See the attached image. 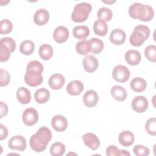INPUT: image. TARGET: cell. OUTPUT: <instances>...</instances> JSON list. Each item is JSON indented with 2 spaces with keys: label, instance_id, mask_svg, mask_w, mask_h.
Wrapping results in <instances>:
<instances>
[{
  "label": "cell",
  "instance_id": "6da1fadb",
  "mask_svg": "<svg viewBox=\"0 0 156 156\" xmlns=\"http://www.w3.org/2000/svg\"><path fill=\"white\" fill-rule=\"evenodd\" d=\"M43 66L37 60L30 62L26 66V73L24 76V81L30 87H35L43 82L42 73Z\"/></svg>",
  "mask_w": 156,
  "mask_h": 156
},
{
  "label": "cell",
  "instance_id": "7a4b0ae2",
  "mask_svg": "<svg viewBox=\"0 0 156 156\" xmlns=\"http://www.w3.org/2000/svg\"><path fill=\"white\" fill-rule=\"evenodd\" d=\"M51 138L52 132L51 130L47 127H41L30 136V146L33 151L37 152H43L46 149Z\"/></svg>",
  "mask_w": 156,
  "mask_h": 156
},
{
  "label": "cell",
  "instance_id": "3957f363",
  "mask_svg": "<svg viewBox=\"0 0 156 156\" xmlns=\"http://www.w3.org/2000/svg\"><path fill=\"white\" fill-rule=\"evenodd\" d=\"M129 14L132 18L147 22L151 21L154 18V11L153 8L148 5L135 2L130 5Z\"/></svg>",
  "mask_w": 156,
  "mask_h": 156
},
{
  "label": "cell",
  "instance_id": "277c9868",
  "mask_svg": "<svg viewBox=\"0 0 156 156\" xmlns=\"http://www.w3.org/2000/svg\"><path fill=\"white\" fill-rule=\"evenodd\" d=\"M150 29L148 26L138 25L133 29V31L129 38L130 44L133 46H140L149 38Z\"/></svg>",
  "mask_w": 156,
  "mask_h": 156
},
{
  "label": "cell",
  "instance_id": "5b68a950",
  "mask_svg": "<svg viewBox=\"0 0 156 156\" xmlns=\"http://www.w3.org/2000/svg\"><path fill=\"white\" fill-rule=\"evenodd\" d=\"M92 10L91 5L88 2L76 4L71 14V19L76 23H82L87 20L89 13Z\"/></svg>",
  "mask_w": 156,
  "mask_h": 156
},
{
  "label": "cell",
  "instance_id": "8992f818",
  "mask_svg": "<svg viewBox=\"0 0 156 156\" xmlns=\"http://www.w3.org/2000/svg\"><path fill=\"white\" fill-rule=\"evenodd\" d=\"M113 78L118 82L124 83L128 80L130 77V71L122 65L116 66L112 71Z\"/></svg>",
  "mask_w": 156,
  "mask_h": 156
},
{
  "label": "cell",
  "instance_id": "52a82bcc",
  "mask_svg": "<svg viewBox=\"0 0 156 156\" xmlns=\"http://www.w3.org/2000/svg\"><path fill=\"white\" fill-rule=\"evenodd\" d=\"M22 117L23 121L26 126H32L37 122L38 114L35 108L29 107L24 111Z\"/></svg>",
  "mask_w": 156,
  "mask_h": 156
},
{
  "label": "cell",
  "instance_id": "ba28073f",
  "mask_svg": "<svg viewBox=\"0 0 156 156\" xmlns=\"http://www.w3.org/2000/svg\"><path fill=\"white\" fill-rule=\"evenodd\" d=\"M132 109L136 113H143L148 108V100L143 96L135 97L131 103Z\"/></svg>",
  "mask_w": 156,
  "mask_h": 156
},
{
  "label": "cell",
  "instance_id": "9c48e42d",
  "mask_svg": "<svg viewBox=\"0 0 156 156\" xmlns=\"http://www.w3.org/2000/svg\"><path fill=\"white\" fill-rule=\"evenodd\" d=\"M8 146L11 149L23 152L26 148V140L21 135H15L9 140Z\"/></svg>",
  "mask_w": 156,
  "mask_h": 156
},
{
  "label": "cell",
  "instance_id": "30bf717a",
  "mask_svg": "<svg viewBox=\"0 0 156 156\" xmlns=\"http://www.w3.org/2000/svg\"><path fill=\"white\" fill-rule=\"evenodd\" d=\"M51 126L57 132H63L68 127L67 119L64 116L57 115L52 118Z\"/></svg>",
  "mask_w": 156,
  "mask_h": 156
},
{
  "label": "cell",
  "instance_id": "8fae6325",
  "mask_svg": "<svg viewBox=\"0 0 156 156\" xmlns=\"http://www.w3.org/2000/svg\"><path fill=\"white\" fill-rule=\"evenodd\" d=\"M82 64L85 71L87 73H93L97 69L99 66V62L94 56L88 55L83 58Z\"/></svg>",
  "mask_w": 156,
  "mask_h": 156
},
{
  "label": "cell",
  "instance_id": "7c38bea8",
  "mask_svg": "<svg viewBox=\"0 0 156 156\" xmlns=\"http://www.w3.org/2000/svg\"><path fill=\"white\" fill-rule=\"evenodd\" d=\"M84 144L92 150H96L100 145L99 138L93 133H87L82 136Z\"/></svg>",
  "mask_w": 156,
  "mask_h": 156
},
{
  "label": "cell",
  "instance_id": "4fadbf2b",
  "mask_svg": "<svg viewBox=\"0 0 156 156\" xmlns=\"http://www.w3.org/2000/svg\"><path fill=\"white\" fill-rule=\"evenodd\" d=\"M83 103L88 108H91L96 105L99 101L98 93L92 90L87 91L83 96Z\"/></svg>",
  "mask_w": 156,
  "mask_h": 156
},
{
  "label": "cell",
  "instance_id": "5bb4252c",
  "mask_svg": "<svg viewBox=\"0 0 156 156\" xmlns=\"http://www.w3.org/2000/svg\"><path fill=\"white\" fill-rule=\"evenodd\" d=\"M69 37V32L68 29L63 26H60L55 28L53 34V38L54 40L58 43H62L65 42Z\"/></svg>",
  "mask_w": 156,
  "mask_h": 156
},
{
  "label": "cell",
  "instance_id": "9a60e30c",
  "mask_svg": "<svg viewBox=\"0 0 156 156\" xmlns=\"http://www.w3.org/2000/svg\"><path fill=\"white\" fill-rule=\"evenodd\" d=\"M126 33L121 29L113 30L110 35V41L115 45H121L125 42Z\"/></svg>",
  "mask_w": 156,
  "mask_h": 156
},
{
  "label": "cell",
  "instance_id": "2e32d148",
  "mask_svg": "<svg viewBox=\"0 0 156 156\" xmlns=\"http://www.w3.org/2000/svg\"><path fill=\"white\" fill-rule=\"evenodd\" d=\"M49 19V13L45 9H40L36 11L34 15V21L38 26L46 24Z\"/></svg>",
  "mask_w": 156,
  "mask_h": 156
},
{
  "label": "cell",
  "instance_id": "e0dca14e",
  "mask_svg": "<svg viewBox=\"0 0 156 156\" xmlns=\"http://www.w3.org/2000/svg\"><path fill=\"white\" fill-rule=\"evenodd\" d=\"M65 82V77L62 74L55 73L50 76L48 80V84L52 89L57 90L62 88Z\"/></svg>",
  "mask_w": 156,
  "mask_h": 156
},
{
  "label": "cell",
  "instance_id": "ac0fdd59",
  "mask_svg": "<svg viewBox=\"0 0 156 156\" xmlns=\"http://www.w3.org/2000/svg\"><path fill=\"white\" fill-rule=\"evenodd\" d=\"M141 56L139 51L134 49L127 51L125 54L126 62L130 65L135 66L140 63Z\"/></svg>",
  "mask_w": 156,
  "mask_h": 156
},
{
  "label": "cell",
  "instance_id": "d6986e66",
  "mask_svg": "<svg viewBox=\"0 0 156 156\" xmlns=\"http://www.w3.org/2000/svg\"><path fill=\"white\" fill-rule=\"evenodd\" d=\"M83 90V84L78 80H74L68 83L66 86V91L69 94L77 96L80 94Z\"/></svg>",
  "mask_w": 156,
  "mask_h": 156
},
{
  "label": "cell",
  "instance_id": "ffe728a7",
  "mask_svg": "<svg viewBox=\"0 0 156 156\" xmlns=\"http://www.w3.org/2000/svg\"><path fill=\"white\" fill-rule=\"evenodd\" d=\"M135 140V136L129 130H124L121 132L118 136V141L120 144L124 147L131 146Z\"/></svg>",
  "mask_w": 156,
  "mask_h": 156
},
{
  "label": "cell",
  "instance_id": "44dd1931",
  "mask_svg": "<svg viewBox=\"0 0 156 156\" xmlns=\"http://www.w3.org/2000/svg\"><path fill=\"white\" fill-rule=\"evenodd\" d=\"M110 93L113 98L119 102L126 100L127 94L124 88L120 85H114L110 90Z\"/></svg>",
  "mask_w": 156,
  "mask_h": 156
},
{
  "label": "cell",
  "instance_id": "7402d4cb",
  "mask_svg": "<svg viewBox=\"0 0 156 156\" xmlns=\"http://www.w3.org/2000/svg\"><path fill=\"white\" fill-rule=\"evenodd\" d=\"M16 98L22 104H27L31 100L30 92L25 87H20L16 91Z\"/></svg>",
  "mask_w": 156,
  "mask_h": 156
},
{
  "label": "cell",
  "instance_id": "603a6c76",
  "mask_svg": "<svg viewBox=\"0 0 156 156\" xmlns=\"http://www.w3.org/2000/svg\"><path fill=\"white\" fill-rule=\"evenodd\" d=\"M130 87L133 91L140 93L145 90L147 87V83L143 78L135 77L130 82Z\"/></svg>",
  "mask_w": 156,
  "mask_h": 156
},
{
  "label": "cell",
  "instance_id": "cb8c5ba5",
  "mask_svg": "<svg viewBox=\"0 0 156 156\" xmlns=\"http://www.w3.org/2000/svg\"><path fill=\"white\" fill-rule=\"evenodd\" d=\"M73 36L79 40H85L89 36L90 29L86 26H77L74 27L73 30Z\"/></svg>",
  "mask_w": 156,
  "mask_h": 156
},
{
  "label": "cell",
  "instance_id": "d4e9b609",
  "mask_svg": "<svg viewBox=\"0 0 156 156\" xmlns=\"http://www.w3.org/2000/svg\"><path fill=\"white\" fill-rule=\"evenodd\" d=\"M34 98L37 103L44 104L49 99L50 93L48 89L41 88L36 90L34 94Z\"/></svg>",
  "mask_w": 156,
  "mask_h": 156
},
{
  "label": "cell",
  "instance_id": "484cf974",
  "mask_svg": "<svg viewBox=\"0 0 156 156\" xmlns=\"http://www.w3.org/2000/svg\"><path fill=\"white\" fill-rule=\"evenodd\" d=\"M94 32L99 36H105L108 32V26L105 21L98 20L94 21L93 24Z\"/></svg>",
  "mask_w": 156,
  "mask_h": 156
},
{
  "label": "cell",
  "instance_id": "4316f807",
  "mask_svg": "<svg viewBox=\"0 0 156 156\" xmlns=\"http://www.w3.org/2000/svg\"><path fill=\"white\" fill-rule=\"evenodd\" d=\"M38 54L43 60H50L53 55V48L48 44H43L40 46L38 50Z\"/></svg>",
  "mask_w": 156,
  "mask_h": 156
},
{
  "label": "cell",
  "instance_id": "83f0119b",
  "mask_svg": "<svg viewBox=\"0 0 156 156\" xmlns=\"http://www.w3.org/2000/svg\"><path fill=\"white\" fill-rule=\"evenodd\" d=\"M76 49L79 54L85 55L91 52V46L89 41L83 40L77 43L76 45Z\"/></svg>",
  "mask_w": 156,
  "mask_h": 156
},
{
  "label": "cell",
  "instance_id": "f1b7e54d",
  "mask_svg": "<svg viewBox=\"0 0 156 156\" xmlns=\"http://www.w3.org/2000/svg\"><path fill=\"white\" fill-rule=\"evenodd\" d=\"M35 49V44L32 41L24 40L20 46V51L21 53L25 55H29L33 53Z\"/></svg>",
  "mask_w": 156,
  "mask_h": 156
},
{
  "label": "cell",
  "instance_id": "f546056e",
  "mask_svg": "<svg viewBox=\"0 0 156 156\" xmlns=\"http://www.w3.org/2000/svg\"><path fill=\"white\" fill-rule=\"evenodd\" d=\"M89 41L91 46V52L93 54H99L103 50L104 43L101 40L97 38H92L89 40Z\"/></svg>",
  "mask_w": 156,
  "mask_h": 156
},
{
  "label": "cell",
  "instance_id": "4dcf8cb0",
  "mask_svg": "<svg viewBox=\"0 0 156 156\" xmlns=\"http://www.w3.org/2000/svg\"><path fill=\"white\" fill-rule=\"evenodd\" d=\"M65 152V146L60 142L53 143L50 148L51 154L53 156H62Z\"/></svg>",
  "mask_w": 156,
  "mask_h": 156
},
{
  "label": "cell",
  "instance_id": "1f68e13d",
  "mask_svg": "<svg viewBox=\"0 0 156 156\" xmlns=\"http://www.w3.org/2000/svg\"><path fill=\"white\" fill-rule=\"evenodd\" d=\"M106 154L108 156H117V155H129L130 156V153L124 149L119 150L118 147L114 145H110L106 149Z\"/></svg>",
  "mask_w": 156,
  "mask_h": 156
},
{
  "label": "cell",
  "instance_id": "d6a6232c",
  "mask_svg": "<svg viewBox=\"0 0 156 156\" xmlns=\"http://www.w3.org/2000/svg\"><path fill=\"white\" fill-rule=\"evenodd\" d=\"M97 16L99 20L106 22L111 20L113 13L110 9L107 7H101L98 10Z\"/></svg>",
  "mask_w": 156,
  "mask_h": 156
},
{
  "label": "cell",
  "instance_id": "836d02e7",
  "mask_svg": "<svg viewBox=\"0 0 156 156\" xmlns=\"http://www.w3.org/2000/svg\"><path fill=\"white\" fill-rule=\"evenodd\" d=\"M144 55L146 58L152 62H156V46L154 44L147 46L144 49Z\"/></svg>",
  "mask_w": 156,
  "mask_h": 156
},
{
  "label": "cell",
  "instance_id": "e575fe53",
  "mask_svg": "<svg viewBox=\"0 0 156 156\" xmlns=\"http://www.w3.org/2000/svg\"><path fill=\"white\" fill-rule=\"evenodd\" d=\"M13 29L12 23L7 20H2L0 22V34L2 35L7 34L11 32Z\"/></svg>",
  "mask_w": 156,
  "mask_h": 156
},
{
  "label": "cell",
  "instance_id": "d590c367",
  "mask_svg": "<svg viewBox=\"0 0 156 156\" xmlns=\"http://www.w3.org/2000/svg\"><path fill=\"white\" fill-rule=\"evenodd\" d=\"M145 129L146 132L151 135L155 136L156 135V118H149L145 124Z\"/></svg>",
  "mask_w": 156,
  "mask_h": 156
},
{
  "label": "cell",
  "instance_id": "8d00e7d4",
  "mask_svg": "<svg viewBox=\"0 0 156 156\" xmlns=\"http://www.w3.org/2000/svg\"><path fill=\"white\" fill-rule=\"evenodd\" d=\"M135 155L137 156H147L149 154V149L144 146L135 145L133 149Z\"/></svg>",
  "mask_w": 156,
  "mask_h": 156
},
{
  "label": "cell",
  "instance_id": "74e56055",
  "mask_svg": "<svg viewBox=\"0 0 156 156\" xmlns=\"http://www.w3.org/2000/svg\"><path fill=\"white\" fill-rule=\"evenodd\" d=\"M10 81V76L7 71L4 69H0V85L4 87L7 85Z\"/></svg>",
  "mask_w": 156,
  "mask_h": 156
},
{
  "label": "cell",
  "instance_id": "f35d334b",
  "mask_svg": "<svg viewBox=\"0 0 156 156\" xmlns=\"http://www.w3.org/2000/svg\"><path fill=\"white\" fill-rule=\"evenodd\" d=\"M1 44L6 46L12 52H14L16 49V43L11 37H4L1 39Z\"/></svg>",
  "mask_w": 156,
  "mask_h": 156
},
{
  "label": "cell",
  "instance_id": "ab89813d",
  "mask_svg": "<svg viewBox=\"0 0 156 156\" xmlns=\"http://www.w3.org/2000/svg\"><path fill=\"white\" fill-rule=\"evenodd\" d=\"M1 56L0 60L1 62H6L7 61L10 56L12 53L10 49H9L6 46L1 44Z\"/></svg>",
  "mask_w": 156,
  "mask_h": 156
},
{
  "label": "cell",
  "instance_id": "60d3db41",
  "mask_svg": "<svg viewBox=\"0 0 156 156\" xmlns=\"http://www.w3.org/2000/svg\"><path fill=\"white\" fill-rule=\"evenodd\" d=\"M0 129H1V132H0V140L2 141L4 139H5L7 137L8 135V130L6 127L5 126H4L2 124H0Z\"/></svg>",
  "mask_w": 156,
  "mask_h": 156
},
{
  "label": "cell",
  "instance_id": "b9f144b4",
  "mask_svg": "<svg viewBox=\"0 0 156 156\" xmlns=\"http://www.w3.org/2000/svg\"><path fill=\"white\" fill-rule=\"evenodd\" d=\"M0 108H1V115L0 118H2L3 117L5 116L8 113V107L6 104L4 103L3 102H0Z\"/></svg>",
  "mask_w": 156,
  "mask_h": 156
},
{
  "label": "cell",
  "instance_id": "7bdbcfd3",
  "mask_svg": "<svg viewBox=\"0 0 156 156\" xmlns=\"http://www.w3.org/2000/svg\"><path fill=\"white\" fill-rule=\"evenodd\" d=\"M102 2H105V3H113V2H115V1H111V2H110V1H102Z\"/></svg>",
  "mask_w": 156,
  "mask_h": 156
}]
</instances>
